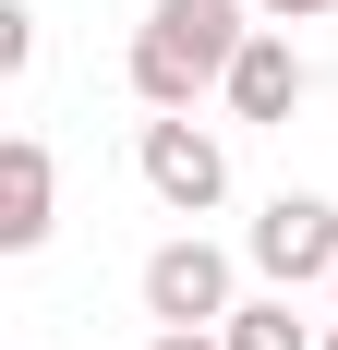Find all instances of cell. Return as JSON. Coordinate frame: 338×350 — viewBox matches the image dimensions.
<instances>
[{
    "mask_svg": "<svg viewBox=\"0 0 338 350\" xmlns=\"http://www.w3.org/2000/svg\"><path fill=\"white\" fill-rule=\"evenodd\" d=\"M145 193H157L169 217H205L218 206V193H230V145L218 133H194V121H181V109H157V121H145Z\"/></svg>",
    "mask_w": 338,
    "mask_h": 350,
    "instance_id": "7a4b0ae2",
    "label": "cell"
},
{
    "mask_svg": "<svg viewBox=\"0 0 338 350\" xmlns=\"http://www.w3.org/2000/svg\"><path fill=\"white\" fill-rule=\"evenodd\" d=\"M218 338H230V350H326L302 314H290V290H278V302H230V326H218Z\"/></svg>",
    "mask_w": 338,
    "mask_h": 350,
    "instance_id": "52a82bcc",
    "label": "cell"
},
{
    "mask_svg": "<svg viewBox=\"0 0 338 350\" xmlns=\"http://www.w3.org/2000/svg\"><path fill=\"white\" fill-rule=\"evenodd\" d=\"M242 0H157L133 25V97L145 109H194L205 85H230V61H242Z\"/></svg>",
    "mask_w": 338,
    "mask_h": 350,
    "instance_id": "6da1fadb",
    "label": "cell"
},
{
    "mask_svg": "<svg viewBox=\"0 0 338 350\" xmlns=\"http://www.w3.org/2000/svg\"><path fill=\"white\" fill-rule=\"evenodd\" d=\"M326 290H338V278H326Z\"/></svg>",
    "mask_w": 338,
    "mask_h": 350,
    "instance_id": "8fae6325",
    "label": "cell"
},
{
    "mask_svg": "<svg viewBox=\"0 0 338 350\" xmlns=\"http://www.w3.org/2000/svg\"><path fill=\"white\" fill-rule=\"evenodd\" d=\"M254 12H278V25H314V12H338V0H254Z\"/></svg>",
    "mask_w": 338,
    "mask_h": 350,
    "instance_id": "9c48e42d",
    "label": "cell"
},
{
    "mask_svg": "<svg viewBox=\"0 0 338 350\" xmlns=\"http://www.w3.org/2000/svg\"><path fill=\"white\" fill-rule=\"evenodd\" d=\"M326 350H338V326H326Z\"/></svg>",
    "mask_w": 338,
    "mask_h": 350,
    "instance_id": "30bf717a",
    "label": "cell"
},
{
    "mask_svg": "<svg viewBox=\"0 0 338 350\" xmlns=\"http://www.w3.org/2000/svg\"><path fill=\"white\" fill-rule=\"evenodd\" d=\"M254 266H266L278 290L338 278V206H326V193H278V206L254 217Z\"/></svg>",
    "mask_w": 338,
    "mask_h": 350,
    "instance_id": "277c9868",
    "label": "cell"
},
{
    "mask_svg": "<svg viewBox=\"0 0 338 350\" xmlns=\"http://www.w3.org/2000/svg\"><path fill=\"white\" fill-rule=\"evenodd\" d=\"M145 314L157 326H230V254L205 242V230L194 242H157L145 254Z\"/></svg>",
    "mask_w": 338,
    "mask_h": 350,
    "instance_id": "3957f363",
    "label": "cell"
},
{
    "mask_svg": "<svg viewBox=\"0 0 338 350\" xmlns=\"http://www.w3.org/2000/svg\"><path fill=\"white\" fill-rule=\"evenodd\" d=\"M145 350H230V338H218V326H157Z\"/></svg>",
    "mask_w": 338,
    "mask_h": 350,
    "instance_id": "ba28073f",
    "label": "cell"
},
{
    "mask_svg": "<svg viewBox=\"0 0 338 350\" xmlns=\"http://www.w3.org/2000/svg\"><path fill=\"white\" fill-rule=\"evenodd\" d=\"M49 193H61V181H49V145L12 133V145H0V254H36V242H49Z\"/></svg>",
    "mask_w": 338,
    "mask_h": 350,
    "instance_id": "8992f818",
    "label": "cell"
},
{
    "mask_svg": "<svg viewBox=\"0 0 338 350\" xmlns=\"http://www.w3.org/2000/svg\"><path fill=\"white\" fill-rule=\"evenodd\" d=\"M302 85H314V72H302V49H290V25H254L218 97H230V121H290V109H302Z\"/></svg>",
    "mask_w": 338,
    "mask_h": 350,
    "instance_id": "5b68a950",
    "label": "cell"
}]
</instances>
